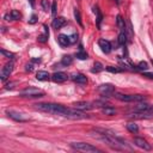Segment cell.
I'll return each mask as SVG.
<instances>
[{"label":"cell","instance_id":"6da1fadb","mask_svg":"<svg viewBox=\"0 0 153 153\" xmlns=\"http://www.w3.org/2000/svg\"><path fill=\"white\" fill-rule=\"evenodd\" d=\"M35 109L39 111H44L48 114L53 115H59V116H65V117L72 118V120H80V118L87 117L81 110L78 109H71V108H66V106L61 105V104H55V103H36L34 104Z\"/></svg>","mask_w":153,"mask_h":153},{"label":"cell","instance_id":"7a4b0ae2","mask_svg":"<svg viewBox=\"0 0 153 153\" xmlns=\"http://www.w3.org/2000/svg\"><path fill=\"white\" fill-rule=\"evenodd\" d=\"M72 148L77 149V151H80V152H86V153H93V152H99V149L94 146L90 145V144H86V142H73L71 144Z\"/></svg>","mask_w":153,"mask_h":153},{"label":"cell","instance_id":"3957f363","mask_svg":"<svg viewBox=\"0 0 153 153\" xmlns=\"http://www.w3.org/2000/svg\"><path fill=\"white\" fill-rule=\"evenodd\" d=\"M19 96L20 97H29V98H37V97H43L44 92L36 87H26L20 91Z\"/></svg>","mask_w":153,"mask_h":153},{"label":"cell","instance_id":"277c9868","mask_svg":"<svg viewBox=\"0 0 153 153\" xmlns=\"http://www.w3.org/2000/svg\"><path fill=\"white\" fill-rule=\"evenodd\" d=\"M134 111H135V113H140V114H145V115H149L151 113H153L152 106L149 105V104H147L145 101L139 102V104L135 106Z\"/></svg>","mask_w":153,"mask_h":153},{"label":"cell","instance_id":"5b68a950","mask_svg":"<svg viewBox=\"0 0 153 153\" xmlns=\"http://www.w3.org/2000/svg\"><path fill=\"white\" fill-rule=\"evenodd\" d=\"M98 92L102 96L105 97H110V96H114L115 93V86H113L111 84H103L98 87Z\"/></svg>","mask_w":153,"mask_h":153},{"label":"cell","instance_id":"8992f818","mask_svg":"<svg viewBox=\"0 0 153 153\" xmlns=\"http://www.w3.org/2000/svg\"><path fill=\"white\" fill-rule=\"evenodd\" d=\"M6 114H7L8 117H11L12 120H15L17 122H27L29 118L26 116H24V114L22 113H18V111H15V110H6Z\"/></svg>","mask_w":153,"mask_h":153},{"label":"cell","instance_id":"52a82bcc","mask_svg":"<svg viewBox=\"0 0 153 153\" xmlns=\"http://www.w3.org/2000/svg\"><path fill=\"white\" fill-rule=\"evenodd\" d=\"M13 67H15L13 62H8L3 67V69L0 72V79H1V81H5V80L10 77V74H11L12 71H13Z\"/></svg>","mask_w":153,"mask_h":153},{"label":"cell","instance_id":"ba28073f","mask_svg":"<svg viewBox=\"0 0 153 153\" xmlns=\"http://www.w3.org/2000/svg\"><path fill=\"white\" fill-rule=\"evenodd\" d=\"M134 145L137 146L139 148L144 149V151H151V148H152V146L142 137H134Z\"/></svg>","mask_w":153,"mask_h":153},{"label":"cell","instance_id":"9c48e42d","mask_svg":"<svg viewBox=\"0 0 153 153\" xmlns=\"http://www.w3.org/2000/svg\"><path fill=\"white\" fill-rule=\"evenodd\" d=\"M98 44H99V48L102 49V51L104 54H109L110 51L113 50V47H111V43H110L108 39H104V38H101L98 41Z\"/></svg>","mask_w":153,"mask_h":153},{"label":"cell","instance_id":"30bf717a","mask_svg":"<svg viewBox=\"0 0 153 153\" xmlns=\"http://www.w3.org/2000/svg\"><path fill=\"white\" fill-rule=\"evenodd\" d=\"M114 97L121 102H126V103H129V102H134V94H124V93H120V92H115L114 93Z\"/></svg>","mask_w":153,"mask_h":153},{"label":"cell","instance_id":"8fae6325","mask_svg":"<svg viewBox=\"0 0 153 153\" xmlns=\"http://www.w3.org/2000/svg\"><path fill=\"white\" fill-rule=\"evenodd\" d=\"M73 106H74L75 109L81 110V111H87V110L92 109L94 105H92V104L89 102H75V103H73Z\"/></svg>","mask_w":153,"mask_h":153},{"label":"cell","instance_id":"7c38bea8","mask_svg":"<svg viewBox=\"0 0 153 153\" xmlns=\"http://www.w3.org/2000/svg\"><path fill=\"white\" fill-rule=\"evenodd\" d=\"M68 79V75L65 72H55L54 74L51 75V80L55 82H63Z\"/></svg>","mask_w":153,"mask_h":153},{"label":"cell","instance_id":"4fadbf2b","mask_svg":"<svg viewBox=\"0 0 153 153\" xmlns=\"http://www.w3.org/2000/svg\"><path fill=\"white\" fill-rule=\"evenodd\" d=\"M66 24H67V20L65 19L63 17H58V18H54V19H53V23H51V25H53V27H54V29L59 30V29H61V27L65 26Z\"/></svg>","mask_w":153,"mask_h":153},{"label":"cell","instance_id":"5bb4252c","mask_svg":"<svg viewBox=\"0 0 153 153\" xmlns=\"http://www.w3.org/2000/svg\"><path fill=\"white\" fill-rule=\"evenodd\" d=\"M72 80L74 82H77V84H79V85H85V84H87V78L84 74H81V73L73 74L72 75Z\"/></svg>","mask_w":153,"mask_h":153},{"label":"cell","instance_id":"9a60e30c","mask_svg":"<svg viewBox=\"0 0 153 153\" xmlns=\"http://www.w3.org/2000/svg\"><path fill=\"white\" fill-rule=\"evenodd\" d=\"M50 78H51L50 74H49L47 71H38L37 73H36V79H37V80H41V81L49 80Z\"/></svg>","mask_w":153,"mask_h":153},{"label":"cell","instance_id":"2e32d148","mask_svg":"<svg viewBox=\"0 0 153 153\" xmlns=\"http://www.w3.org/2000/svg\"><path fill=\"white\" fill-rule=\"evenodd\" d=\"M58 41H59V43L61 44L62 47H68V46H71V43H69V36H67V35H63V34L59 35Z\"/></svg>","mask_w":153,"mask_h":153},{"label":"cell","instance_id":"e0dca14e","mask_svg":"<svg viewBox=\"0 0 153 153\" xmlns=\"http://www.w3.org/2000/svg\"><path fill=\"white\" fill-rule=\"evenodd\" d=\"M102 113L104 115H108V116H114V115L117 114L116 109L113 108V106H103V108H102Z\"/></svg>","mask_w":153,"mask_h":153},{"label":"cell","instance_id":"ac0fdd59","mask_svg":"<svg viewBox=\"0 0 153 153\" xmlns=\"http://www.w3.org/2000/svg\"><path fill=\"white\" fill-rule=\"evenodd\" d=\"M117 41H118V44H121V46H126L127 42H128V36H127V32L126 31H121V32H120Z\"/></svg>","mask_w":153,"mask_h":153},{"label":"cell","instance_id":"d6986e66","mask_svg":"<svg viewBox=\"0 0 153 153\" xmlns=\"http://www.w3.org/2000/svg\"><path fill=\"white\" fill-rule=\"evenodd\" d=\"M116 24H117L118 29H120L121 31H126V22H124V19H123L122 16H120V15L116 17Z\"/></svg>","mask_w":153,"mask_h":153},{"label":"cell","instance_id":"ffe728a7","mask_svg":"<svg viewBox=\"0 0 153 153\" xmlns=\"http://www.w3.org/2000/svg\"><path fill=\"white\" fill-rule=\"evenodd\" d=\"M93 12L96 13V16H97V18H96V22H97V26H98V29H101V23H102V20H103L102 13H101V11H99V8L97 7V6H94V7H93Z\"/></svg>","mask_w":153,"mask_h":153},{"label":"cell","instance_id":"44dd1931","mask_svg":"<svg viewBox=\"0 0 153 153\" xmlns=\"http://www.w3.org/2000/svg\"><path fill=\"white\" fill-rule=\"evenodd\" d=\"M43 27H44V30H46V32H44L43 35H39L38 36V42H41V43H46L48 41V36H49V30H48V26L44 24L43 25Z\"/></svg>","mask_w":153,"mask_h":153},{"label":"cell","instance_id":"7402d4cb","mask_svg":"<svg viewBox=\"0 0 153 153\" xmlns=\"http://www.w3.org/2000/svg\"><path fill=\"white\" fill-rule=\"evenodd\" d=\"M72 63H73V58H72L71 55H65L62 56V59H61V65L65 67L67 66H71Z\"/></svg>","mask_w":153,"mask_h":153},{"label":"cell","instance_id":"603a6c76","mask_svg":"<svg viewBox=\"0 0 153 153\" xmlns=\"http://www.w3.org/2000/svg\"><path fill=\"white\" fill-rule=\"evenodd\" d=\"M126 127H127V129L133 134H136L137 132H139V127H137V124L136 123H134V122H129Z\"/></svg>","mask_w":153,"mask_h":153},{"label":"cell","instance_id":"cb8c5ba5","mask_svg":"<svg viewBox=\"0 0 153 153\" xmlns=\"http://www.w3.org/2000/svg\"><path fill=\"white\" fill-rule=\"evenodd\" d=\"M103 69H104V66H103L101 62L97 61V62L93 63V68L91 69V72H92V73H99V72H102Z\"/></svg>","mask_w":153,"mask_h":153},{"label":"cell","instance_id":"d4e9b609","mask_svg":"<svg viewBox=\"0 0 153 153\" xmlns=\"http://www.w3.org/2000/svg\"><path fill=\"white\" fill-rule=\"evenodd\" d=\"M75 56H77V59H79V60H87L89 59V54L84 50L78 51V53L75 54Z\"/></svg>","mask_w":153,"mask_h":153},{"label":"cell","instance_id":"484cf974","mask_svg":"<svg viewBox=\"0 0 153 153\" xmlns=\"http://www.w3.org/2000/svg\"><path fill=\"white\" fill-rule=\"evenodd\" d=\"M136 68L137 69H140V71H146V69L148 68V63L146 62V61H141V62L137 63Z\"/></svg>","mask_w":153,"mask_h":153},{"label":"cell","instance_id":"4316f807","mask_svg":"<svg viewBox=\"0 0 153 153\" xmlns=\"http://www.w3.org/2000/svg\"><path fill=\"white\" fill-rule=\"evenodd\" d=\"M74 18L75 20L78 22V24L80 25V26H82V22H81V17H80V12H79L78 8H75L74 10Z\"/></svg>","mask_w":153,"mask_h":153},{"label":"cell","instance_id":"83f0119b","mask_svg":"<svg viewBox=\"0 0 153 153\" xmlns=\"http://www.w3.org/2000/svg\"><path fill=\"white\" fill-rule=\"evenodd\" d=\"M11 16H12V18H13V20H19L20 18H22V15H20L17 10H12V11H11Z\"/></svg>","mask_w":153,"mask_h":153},{"label":"cell","instance_id":"f1b7e54d","mask_svg":"<svg viewBox=\"0 0 153 153\" xmlns=\"http://www.w3.org/2000/svg\"><path fill=\"white\" fill-rule=\"evenodd\" d=\"M1 54L4 55V56H6V58H7V59H15V54H13V53H11V51H7V50H5V49H1Z\"/></svg>","mask_w":153,"mask_h":153},{"label":"cell","instance_id":"f546056e","mask_svg":"<svg viewBox=\"0 0 153 153\" xmlns=\"http://www.w3.org/2000/svg\"><path fill=\"white\" fill-rule=\"evenodd\" d=\"M105 69L108 72H111V73H118V72H121V69H120V68H117V67H114V66H108V67H105Z\"/></svg>","mask_w":153,"mask_h":153},{"label":"cell","instance_id":"4dcf8cb0","mask_svg":"<svg viewBox=\"0 0 153 153\" xmlns=\"http://www.w3.org/2000/svg\"><path fill=\"white\" fill-rule=\"evenodd\" d=\"M78 34H73V35H71L69 36V43L71 44H74V43H77V41H78Z\"/></svg>","mask_w":153,"mask_h":153},{"label":"cell","instance_id":"1f68e13d","mask_svg":"<svg viewBox=\"0 0 153 153\" xmlns=\"http://www.w3.org/2000/svg\"><path fill=\"white\" fill-rule=\"evenodd\" d=\"M56 11H58V3H56V1H53V4H51V15L55 16V15H56Z\"/></svg>","mask_w":153,"mask_h":153},{"label":"cell","instance_id":"d6a6232c","mask_svg":"<svg viewBox=\"0 0 153 153\" xmlns=\"http://www.w3.org/2000/svg\"><path fill=\"white\" fill-rule=\"evenodd\" d=\"M41 6L43 7L44 11H48V10H49V3H48V0H42V1H41Z\"/></svg>","mask_w":153,"mask_h":153},{"label":"cell","instance_id":"836d02e7","mask_svg":"<svg viewBox=\"0 0 153 153\" xmlns=\"http://www.w3.org/2000/svg\"><path fill=\"white\" fill-rule=\"evenodd\" d=\"M35 23H37V16H36V15H32L30 20H29V24H35Z\"/></svg>","mask_w":153,"mask_h":153},{"label":"cell","instance_id":"e575fe53","mask_svg":"<svg viewBox=\"0 0 153 153\" xmlns=\"http://www.w3.org/2000/svg\"><path fill=\"white\" fill-rule=\"evenodd\" d=\"M25 71L26 72H32L34 71V65H32V63H27L26 66H25Z\"/></svg>","mask_w":153,"mask_h":153},{"label":"cell","instance_id":"d590c367","mask_svg":"<svg viewBox=\"0 0 153 153\" xmlns=\"http://www.w3.org/2000/svg\"><path fill=\"white\" fill-rule=\"evenodd\" d=\"M17 82L16 81H13V82H10V84H6V85H5V89H6V90H10V89H13V87H15V85H16Z\"/></svg>","mask_w":153,"mask_h":153},{"label":"cell","instance_id":"8d00e7d4","mask_svg":"<svg viewBox=\"0 0 153 153\" xmlns=\"http://www.w3.org/2000/svg\"><path fill=\"white\" fill-rule=\"evenodd\" d=\"M4 19L5 20H13V18H12L11 13H10V15H8V13H6V15L4 16Z\"/></svg>","mask_w":153,"mask_h":153},{"label":"cell","instance_id":"74e56055","mask_svg":"<svg viewBox=\"0 0 153 153\" xmlns=\"http://www.w3.org/2000/svg\"><path fill=\"white\" fill-rule=\"evenodd\" d=\"M144 77H147L149 79H153V73H148V72H145V73H142Z\"/></svg>","mask_w":153,"mask_h":153},{"label":"cell","instance_id":"f35d334b","mask_svg":"<svg viewBox=\"0 0 153 153\" xmlns=\"http://www.w3.org/2000/svg\"><path fill=\"white\" fill-rule=\"evenodd\" d=\"M29 3H30V5H31L32 7H35V0H27Z\"/></svg>","mask_w":153,"mask_h":153},{"label":"cell","instance_id":"ab89813d","mask_svg":"<svg viewBox=\"0 0 153 153\" xmlns=\"http://www.w3.org/2000/svg\"><path fill=\"white\" fill-rule=\"evenodd\" d=\"M31 62H41V59H39V58H38V59H32L31 60Z\"/></svg>","mask_w":153,"mask_h":153},{"label":"cell","instance_id":"60d3db41","mask_svg":"<svg viewBox=\"0 0 153 153\" xmlns=\"http://www.w3.org/2000/svg\"><path fill=\"white\" fill-rule=\"evenodd\" d=\"M152 65H153V60H152Z\"/></svg>","mask_w":153,"mask_h":153},{"label":"cell","instance_id":"b9f144b4","mask_svg":"<svg viewBox=\"0 0 153 153\" xmlns=\"http://www.w3.org/2000/svg\"><path fill=\"white\" fill-rule=\"evenodd\" d=\"M152 110H153V105H152Z\"/></svg>","mask_w":153,"mask_h":153}]
</instances>
